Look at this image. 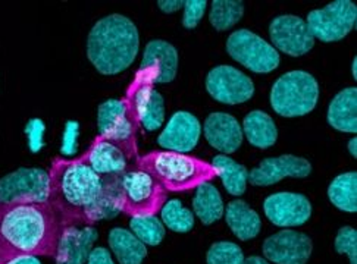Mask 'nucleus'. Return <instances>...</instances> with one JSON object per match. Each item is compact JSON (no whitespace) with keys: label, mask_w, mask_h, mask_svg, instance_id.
I'll list each match as a JSON object with an SVG mask.
<instances>
[{"label":"nucleus","mask_w":357,"mask_h":264,"mask_svg":"<svg viewBox=\"0 0 357 264\" xmlns=\"http://www.w3.org/2000/svg\"><path fill=\"white\" fill-rule=\"evenodd\" d=\"M50 199L62 228L91 225L119 210V175L100 176L81 157L54 159L49 171Z\"/></svg>","instance_id":"1"},{"label":"nucleus","mask_w":357,"mask_h":264,"mask_svg":"<svg viewBox=\"0 0 357 264\" xmlns=\"http://www.w3.org/2000/svg\"><path fill=\"white\" fill-rule=\"evenodd\" d=\"M62 224L47 203L0 205V264L20 257H54Z\"/></svg>","instance_id":"2"},{"label":"nucleus","mask_w":357,"mask_h":264,"mask_svg":"<svg viewBox=\"0 0 357 264\" xmlns=\"http://www.w3.org/2000/svg\"><path fill=\"white\" fill-rule=\"evenodd\" d=\"M140 49L135 24L123 15H107L93 25L87 38V56L103 75H118L130 68Z\"/></svg>","instance_id":"3"},{"label":"nucleus","mask_w":357,"mask_h":264,"mask_svg":"<svg viewBox=\"0 0 357 264\" xmlns=\"http://www.w3.org/2000/svg\"><path fill=\"white\" fill-rule=\"evenodd\" d=\"M137 166L153 176L165 189L174 192L195 189L218 176L211 163L169 150L149 153L139 157Z\"/></svg>","instance_id":"4"},{"label":"nucleus","mask_w":357,"mask_h":264,"mask_svg":"<svg viewBox=\"0 0 357 264\" xmlns=\"http://www.w3.org/2000/svg\"><path fill=\"white\" fill-rule=\"evenodd\" d=\"M271 106L284 118L310 114L319 100V84L305 71H290L281 75L271 88Z\"/></svg>","instance_id":"5"},{"label":"nucleus","mask_w":357,"mask_h":264,"mask_svg":"<svg viewBox=\"0 0 357 264\" xmlns=\"http://www.w3.org/2000/svg\"><path fill=\"white\" fill-rule=\"evenodd\" d=\"M119 210L132 217L156 216L167 203V189L142 169L119 175Z\"/></svg>","instance_id":"6"},{"label":"nucleus","mask_w":357,"mask_h":264,"mask_svg":"<svg viewBox=\"0 0 357 264\" xmlns=\"http://www.w3.org/2000/svg\"><path fill=\"white\" fill-rule=\"evenodd\" d=\"M227 52L240 65L256 74H269L280 66V53L250 30H237L227 40Z\"/></svg>","instance_id":"7"},{"label":"nucleus","mask_w":357,"mask_h":264,"mask_svg":"<svg viewBox=\"0 0 357 264\" xmlns=\"http://www.w3.org/2000/svg\"><path fill=\"white\" fill-rule=\"evenodd\" d=\"M356 21L357 6L350 0H335L322 9L309 12L306 24L314 40L335 43L354 30Z\"/></svg>","instance_id":"8"},{"label":"nucleus","mask_w":357,"mask_h":264,"mask_svg":"<svg viewBox=\"0 0 357 264\" xmlns=\"http://www.w3.org/2000/svg\"><path fill=\"white\" fill-rule=\"evenodd\" d=\"M50 199L49 172L21 168L0 179V205L13 203H47Z\"/></svg>","instance_id":"9"},{"label":"nucleus","mask_w":357,"mask_h":264,"mask_svg":"<svg viewBox=\"0 0 357 264\" xmlns=\"http://www.w3.org/2000/svg\"><path fill=\"white\" fill-rule=\"evenodd\" d=\"M123 100L127 102L137 127H143L146 131H155L162 127L165 121L163 97L143 74H135Z\"/></svg>","instance_id":"10"},{"label":"nucleus","mask_w":357,"mask_h":264,"mask_svg":"<svg viewBox=\"0 0 357 264\" xmlns=\"http://www.w3.org/2000/svg\"><path fill=\"white\" fill-rule=\"evenodd\" d=\"M137 125L130 114L126 100L111 99L99 106L98 130L99 135L106 140L121 144L131 157H137L135 132Z\"/></svg>","instance_id":"11"},{"label":"nucleus","mask_w":357,"mask_h":264,"mask_svg":"<svg viewBox=\"0 0 357 264\" xmlns=\"http://www.w3.org/2000/svg\"><path fill=\"white\" fill-rule=\"evenodd\" d=\"M206 90L213 100L224 104H241L255 94V84L240 69L229 65H219L211 69L206 77Z\"/></svg>","instance_id":"12"},{"label":"nucleus","mask_w":357,"mask_h":264,"mask_svg":"<svg viewBox=\"0 0 357 264\" xmlns=\"http://www.w3.org/2000/svg\"><path fill=\"white\" fill-rule=\"evenodd\" d=\"M269 36L277 52L280 50L288 56H303L314 46V37L306 21L296 15L277 17L269 25Z\"/></svg>","instance_id":"13"},{"label":"nucleus","mask_w":357,"mask_h":264,"mask_svg":"<svg viewBox=\"0 0 357 264\" xmlns=\"http://www.w3.org/2000/svg\"><path fill=\"white\" fill-rule=\"evenodd\" d=\"M313 244L303 232L284 229L265 240L262 251L265 260L273 264H306Z\"/></svg>","instance_id":"14"},{"label":"nucleus","mask_w":357,"mask_h":264,"mask_svg":"<svg viewBox=\"0 0 357 264\" xmlns=\"http://www.w3.org/2000/svg\"><path fill=\"white\" fill-rule=\"evenodd\" d=\"M269 222L280 228H296L305 225L312 216V204L303 194L275 192L264 203Z\"/></svg>","instance_id":"15"},{"label":"nucleus","mask_w":357,"mask_h":264,"mask_svg":"<svg viewBox=\"0 0 357 264\" xmlns=\"http://www.w3.org/2000/svg\"><path fill=\"white\" fill-rule=\"evenodd\" d=\"M312 173V164L307 159L293 155L268 157L257 168L249 172V183L255 187H269L278 184L284 178H306Z\"/></svg>","instance_id":"16"},{"label":"nucleus","mask_w":357,"mask_h":264,"mask_svg":"<svg viewBox=\"0 0 357 264\" xmlns=\"http://www.w3.org/2000/svg\"><path fill=\"white\" fill-rule=\"evenodd\" d=\"M178 71V52L163 40H152L144 49L142 66L137 72L143 74L152 84H167L175 79Z\"/></svg>","instance_id":"17"},{"label":"nucleus","mask_w":357,"mask_h":264,"mask_svg":"<svg viewBox=\"0 0 357 264\" xmlns=\"http://www.w3.org/2000/svg\"><path fill=\"white\" fill-rule=\"evenodd\" d=\"M81 159L100 176H116L130 169L128 162L132 157L121 144L99 135Z\"/></svg>","instance_id":"18"},{"label":"nucleus","mask_w":357,"mask_h":264,"mask_svg":"<svg viewBox=\"0 0 357 264\" xmlns=\"http://www.w3.org/2000/svg\"><path fill=\"white\" fill-rule=\"evenodd\" d=\"M202 135V125L199 119L185 110L175 112L168 121L167 127L158 138L160 147L169 151L187 153L193 150Z\"/></svg>","instance_id":"19"},{"label":"nucleus","mask_w":357,"mask_h":264,"mask_svg":"<svg viewBox=\"0 0 357 264\" xmlns=\"http://www.w3.org/2000/svg\"><path fill=\"white\" fill-rule=\"evenodd\" d=\"M204 138L213 148L224 155L236 153L243 143V130L240 122L229 114H211L203 125Z\"/></svg>","instance_id":"20"},{"label":"nucleus","mask_w":357,"mask_h":264,"mask_svg":"<svg viewBox=\"0 0 357 264\" xmlns=\"http://www.w3.org/2000/svg\"><path fill=\"white\" fill-rule=\"evenodd\" d=\"M98 236V231L91 226L82 229L78 226L62 228L56 254H54L56 264H84Z\"/></svg>","instance_id":"21"},{"label":"nucleus","mask_w":357,"mask_h":264,"mask_svg":"<svg viewBox=\"0 0 357 264\" xmlns=\"http://www.w3.org/2000/svg\"><path fill=\"white\" fill-rule=\"evenodd\" d=\"M328 123L340 132H357V88L349 87L340 91L329 103Z\"/></svg>","instance_id":"22"},{"label":"nucleus","mask_w":357,"mask_h":264,"mask_svg":"<svg viewBox=\"0 0 357 264\" xmlns=\"http://www.w3.org/2000/svg\"><path fill=\"white\" fill-rule=\"evenodd\" d=\"M227 225L240 241H249L256 238L262 228L257 212L249 207L243 200H234L227 205L225 210Z\"/></svg>","instance_id":"23"},{"label":"nucleus","mask_w":357,"mask_h":264,"mask_svg":"<svg viewBox=\"0 0 357 264\" xmlns=\"http://www.w3.org/2000/svg\"><path fill=\"white\" fill-rule=\"evenodd\" d=\"M243 135L256 148H269L278 140V130L273 119L264 110H253L243 121Z\"/></svg>","instance_id":"24"},{"label":"nucleus","mask_w":357,"mask_h":264,"mask_svg":"<svg viewBox=\"0 0 357 264\" xmlns=\"http://www.w3.org/2000/svg\"><path fill=\"white\" fill-rule=\"evenodd\" d=\"M109 245L119 264H143L147 256L146 245L128 229H112L109 233Z\"/></svg>","instance_id":"25"},{"label":"nucleus","mask_w":357,"mask_h":264,"mask_svg":"<svg viewBox=\"0 0 357 264\" xmlns=\"http://www.w3.org/2000/svg\"><path fill=\"white\" fill-rule=\"evenodd\" d=\"M196 189V196L193 199L195 215L203 225H212L221 219L225 212L221 194L211 183H204Z\"/></svg>","instance_id":"26"},{"label":"nucleus","mask_w":357,"mask_h":264,"mask_svg":"<svg viewBox=\"0 0 357 264\" xmlns=\"http://www.w3.org/2000/svg\"><path fill=\"white\" fill-rule=\"evenodd\" d=\"M218 176L222 179V184L231 196L240 197L245 192L247 183H249V171L245 166L232 160L225 155L215 156L212 163Z\"/></svg>","instance_id":"27"},{"label":"nucleus","mask_w":357,"mask_h":264,"mask_svg":"<svg viewBox=\"0 0 357 264\" xmlns=\"http://www.w3.org/2000/svg\"><path fill=\"white\" fill-rule=\"evenodd\" d=\"M328 199L337 208L347 213L357 212V173L338 175L328 187Z\"/></svg>","instance_id":"28"},{"label":"nucleus","mask_w":357,"mask_h":264,"mask_svg":"<svg viewBox=\"0 0 357 264\" xmlns=\"http://www.w3.org/2000/svg\"><path fill=\"white\" fill-rule=\"evenodd\" d=\"M244 15V3L241 0H213L209 21L218 31L232 29Z\"/></svg>","instance_id":"29"},{"label":"nucleus","mask_w":357,"mask_h":264,"mask_svg":"<svg viewBox=\"0 0 357 264\" xmlns=\"http://www.w3.org/2000/svg\"><path fill=\"white\" fill-rule=\"evenodd\" d=\"M162 224L172 232L185 233L195 228V215L180 200H169L162 207Z\"/></svg>","instance_id":"30"},{"label":"nucleus","mask_w":357,"mask_h":264,"mask_svg":"<svg viewBox=\"0 0 357 264\" xmlns=\"http://www.w3.org/2000/svg\"><path fill=\"white\" fill-rule=\"evenodd\" d=\"M130 229L144 245H159L165 238V226L156 216L132 217Z\"/></svg>","instance_id":"31"},{"label":"nucleus","mask_w":357,"mask_h":264,"mask_svg":"<svg viewBox=\"0 0 357 264\" xmlns=\"http://www.w3.org/2000/svg\"><path fill=\"white\" fill-rule=\"evenodd\" d=\"M208 264H243L244 254L243 249L229 241H219L211 245L208 256H206Z\"/></svg>","instance_id":"32"},{"label":"nucleus","mask_w":357,"mask_h":264,"mask_svg":"<svg viewBox=\"0 0 357 264\" xmlns=\"http://www.w3.org/2000/svg\"><path fill=\"white\" fill-rule=\"evenodd\" d=\"M335 249L338 254H346L350 264H357V232L351 226L341 228L335 236Z\"/></svg>","instance_id":"33"},{"label":"nucleus","mask_w":357,"mask_h":264,"mask_svg":"<svg viewBox=\"0 0 357 264\" xmlns=\"http://www.w3.org/2000/svg\"><path fill=\"white\" fill-rule=\"evenodd\" d=\"M208 2L206 0H187L184 2V17L183 25L187 30H195L202 21Z\"/></svg>","instance_id":"34"},{"label":"nucleus","mask_w":357,"mask_h":264,"mask_svg":"<svg viewBox=\"0 0 357 264\" xmlns=\"http://www.w3.org/2000/svg\"><path fill=\"white\" fill-rule=\"evenodd\" d=\"M77 134H78L77 122H68V127H66V131H65V135H63V146H62L63 155L70 156L75 151Z\"/></svg>","instance_id":"35"},{"label":"nucleus","mask_w":357,"mask_h":264,"mask_svg":"<svg viewBox=\"0 0 357 264\" xmlns=\"http://www.w3.org/2000/svg\"><path fill=\"white\" fill-rule=\"evenodd\" d=\"M86 264H115V263L111 253H109L106 248L98 247L91 249Z\"/></svg>","instance_id":"36"},{"label":"nucleus","mask_w":357,"mask_h":264,"mask_svg":"<svg viewBox=\"0 0 357 264\" xmlns=\"http://www.w3.org/2000/svg\"><path fill=\"white\" fill-rule=\"evenodd\" d=\"M158 5L163 12L171 13V12L181 9L184 6V2H181V0H174V2H163V0H160V2H158Z\"/></svg>","instance_id":"37"},{"label":"nucleus","mask_w":357,"mask_h":264,"mask_svg":"<svg viewBox=\"0 0 357 264\" xmlns=\"http://www.w3.org/2000/svg\"><path fill=\"white\" fill-rule=\"evenodd\" d=\"M6 264H41V263L38 261V258H37V257H31V256H29V257H20V258H15V260H12V261H9V263H6Z\"/></svg>","instance_id":"38"},{"label":"nucleus","mask_w":357,"mask_h":264,"mask_svg":"<svg viewBox=\"0 0 357 264\" xmlns=\"http://www.w3.org/2000/svg\"><path fill=\"white\" fill-rule=\"evenodd\" d=\"M243 264H269L268 260L262 258V257H257V256H252L249 258H244Z\"/></svg>","instance_id":"39"},{"label":"nucleus","mask_w":357,"mask_h":264,"mask_svg":"<svg viewBox=\"0 0 357 264\" xmlns=\"http://www.w3.org/2000/svg\"><path fill=\"white\" fill-rule=\"evenodd\" d=\"M356 146H357V140H356V137H354V138H351L350 143H349V150H350V155H351L353 157H356V156H357Z\"/></svg>","instance_id":"40"},{"label":"nucleus","mask_w":357,"mask_h":264,"mask_svg":"<svg viewBox=\"0 0 357 264\" xmlns=\"http://www.w3.org/2000/svg\"><path fill=\"white\" fill-rule=\"evenodd\" d=\"M356 65H357V59L354 58V61H353V66H351V72H353V78H354V79L357 78V74H356Z\"/></svg>","instance_id":"41"}]
</instances>
